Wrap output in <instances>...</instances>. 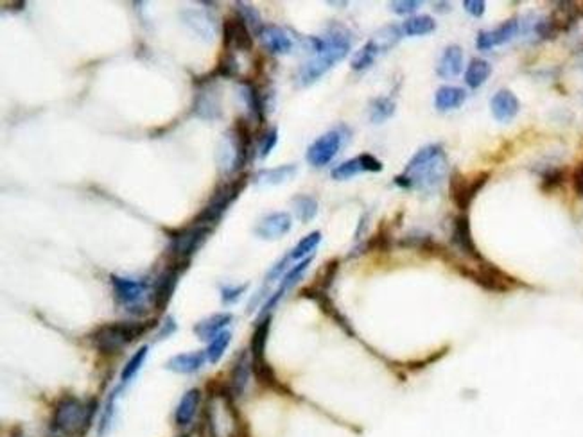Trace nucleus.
Here are the masks:
<instances>
[{"label":"nucleus","instance_id":"obj_1","mask_svg":"<svg viewBox=\"0 0 583 437\" xmlns=\"http://www.w3.org/2000/svg\"><path fill=\"white\" fill-rule=\"evenodd\" d=\"M350 33L345 27L334 26L329 31L327 36L321 38V47L320 51L316 52V56L313 59H309L307 63L298 70L296 83L300 84V86H309V84L316 83L338 61L347 58V54L350 52Z\"/></svg>","mask_w":583,"mask_h":437},{"label":"nucleus","instance_id":"obj_42","mask_svg":"<svg viewBox=\"0 0 583 437\" xmlns=\"http://www.w3.org/2000/svg\"><path fill=\"white\" fill-rule=\"evenodd\" d=\"M289 260H291V257H283V258H280L279 262H277L275 265H273V267H271L270 269V273H267V276H266V280L267 282H275L277 278H280L282 276V273L286 269H288V264H289Z\"/></svg>","mask_w":583,"mask_h":437},{"label":"nucleus","instance_id":"obj_13","mask_svg":"<svg viewBox=\"0 0 583 437\" xmlns=\"http://www.w3.org/2000/svg\"><path fill=\"white\" fill-rule=\"evenodd\" d=\"M492 115L497 122H511L517 117L520 109V102L515 97V93L510 90H499L490 101Z\"/></svg>","mask_w":583,"mask_h":437},{"label":"nucleus","instance_id":"obj_15","mask_svg":"<svg viewBox=\"0 0 583 437\" xmlns=\"http://www.w3.org/2000/svg\"><path fill=\"white\" fill-rule=\"evenodd\" d=\"M463 49L460 45H449L442 52L436 72L442 79H454L463 72Z\"/></svg>","mask_w":583,"mask_h":437},{"label":"nucleus","instance_id":"obj_40","mask_svg":"<svg viewBox=\"0 0 583 437\" xmlns=\"http://www.w3.org/2000/svg\"><path fill=\"white\" fill-rule=\"evenodd\" d=\"M361 164H363L364 173H380L382 170V161L377 160L373 154H359Z\"/></svg>","mask_w":583,"mask_h":437},{"label":"nucleus","instance_id":"obj_12","mask_svg":"<svg viewBox=\"0 0 583 437\" xmlns=\"http://www.w3.org/2000/svg\"><path fill=\"white\" fill-rule=\"evenodd\" d=\"M111 287H114L115 301L118 305H135L142 296L146 294L148 283L144 280H132V278L111 276Z\"/></svg>","mask_w":583,"mask_h":437},{"label":"nucleus","instance_id":"obj_20","mask_svg":"<svg viewBox=\"0 0 583 437\" xmlns=\"http://www.w3.org/2000/svg\"><path fill=\"white\" fill-rule=\"evenodd\" d=\"M199 402H201V392L198 389H190L183 395V398L178 404L176 412H174V420H176L178 427H187L190 421L194 420Z\"/></svg>","mask_w":583,"mask_h":437},{"label":"nucleus","instance_id":"obj_5","mask_svg":"<svg viewBox=\"0 0 583 437\" xmlns=\"http://www.w3.org/2000/svg\"><path fill=\"white\" fill-rule=\"evenodd\" d=\"M210 233V226H203V224H194L192 228H187L183 232L173 237L171 240V257L176 262V267L187 264L190 257L201 248L207 235Z\"/></svg>","mask_w":583,"mask_h":437},{"label":"nucleus","instance_id":"obj_7","mask_svg":"<svg viewBox=\"0 0 583 437\" xmlns=\"http://www.w3.org/2000/svg\"><path fill=\"white\" fill-rule=\"evenodd\" d=\"M341 143L343 136L338 129L327 131L325 135H321L320 138L314 140V142L309 145L305 158H307V161L313 165V167H325V165H329L330 161L334 160L336 154H338L339 149H341Z\"/></svg>","mask_w":583,"mask_h":437},{"label":"nucleus","instance_id":"obj_23","mask_svg":"<svg viewBox=\"0 0 583 437\" xmlns=\"http://www.w3.org/2000/svg\"><path fill=\"white\" fill-rule=\"evenodd\" d=\"M241 97L244 99V102L248 104L249 111L257 118L258 122L264 120V113H266V104H264L263 93L258 92V88L251 83H242L241 84Z\"/></svg>","mask_w":583,"mask_h":437},{"label":"nucleus","instance_id":"obj_35","mask_svg":"<svg viewBox=\"0 0 583 437\" xmlns=\"http://www.w3.org/2000/svg\"><path fill=\"white\" fill-rule=\"evenodd\" d=\"M148 349H149L148 346H142V348H140L139 351H137V353L133 355L132 358H130V360H127V364L124 366L123 373H121V380H123V383L130 382V380H132L133 376L139 373V370L142 367V364H144L146 357H148Z\"/></svg>","mask_w":583,"mask_h":437},{"label":"nucleus","instance_id":"obj_3","mask_svg":"<svg viewBox=\"0 0 583 437\" xmlns=\"http://www.w3.org/2000/svg\"><path fill=\"white\" fill-rule=\"evenodd\" d=\"M151 324L146 323H110L99 326L92 333L93 346L101 353H118L124 346L144 335Z\"/></svg>","mask_w":583,"mask_h":437},{"label":"nucleus","instance_id":"obj_17","mask_svg":"<svg viewBox=\"0 0 583 437\" xmlns=\"http://www.w3.org/2000/svg\"><path fill=\"white\" fill-rule=\"evenodd\" d=\"M232 319H233V315L230 314V312H221V314H214V315H210L208 319H203L201 323L196 324L194 332L198 333V337L201 339V341L210 342L214 337L219 335L224 328L232 323Z\"/></svg>","mask_w":583,"mask_h":437},{"label":"nucleus","instance_id":"obj_34","mask_svg":"<svg viewBox=\"0 0 583 437\" xmlns=\"http://www.w3.org/2000/svg\"><path fill=\"white\" fill-rule=\"evenodd\" d=\"M401 31L402 29H398V27L395 26H388L382 31H379L372 40L375 42V45L379 47V51L384 52L388 51V49H391V47L401 40Z\"/></svg>","mask_w":583,"mask_h":437},{"label":"nucleus","instance_id":"obj_18","mask_svg":"<svg viewBox=\"0 0 583 437\" xmlns=\"http://www.w3.org/2000/svg\"><path fill=\"white\" fill-rule=\"evenodd\" d=\"M205 360H207V353H203V351H192V353H182L169 358L165 367L169 371H174V373L190 374L201 370Z\"/></svg>","mask_w":583,"mask_h":437},{"label":"nucleus","instance_id":"obj_29","mask_svg":"<svg viewBox=\"0 0 583 437\" xmlns=\"http://www.w3.org/2000/svg\"><path fill=\"white\" fill-rule=\"evenodd\" d=\"M293 206H295V214L296 217L300 218L302 223H311L318 214V201L313 198V196H296L293 199Z\"/></svg>","mask_w":583,"mask_h":437},{"label":"nucleus","instance_id":"obj_6","mask_svg":"<svg viewBox=\"0 0 583 437\" xmlns=\"http://www.w3.org/2000/svg\"><path fill=\"white\" fill-rule=\"evenodd\" d=\"M244 186V180L241 181H233L230 185L221 186L219 190H216V193L212 196L210 202L203 208V212L198 215L196 218V224H203V226H210L212 223H217L223 214L226 212L230 205L235 201V198L239 196V192Z\"/></svg>","mask_w":583,"mask_h":437},{"label":"nucleus","instance_id":"obj_45","mask_svg":"<svg viewBox=\"0 0 583 437\" xmlns=\"http://www.w3.org/2000/svg\"><path fill=\"white\" fill-rule=\"evenodd\" d=\"M436 11H440V13H444V11H451V4L449 2H436Z\"/></svg>","mask_w":583,"mask_h":437},{"label":"nucleus","instance_id":"obj_21","mask_svg":"<svg viewBox=\"0 0 583 437\" xmlns=\"http://www.w3.org/2000/svg\"><path fill=\"white\" fill-rule=\"evenodd\" d=\"M296 173H298V167L293 164L280 165L275 168H263L261 173H257L255 181L258 185H282L286 181L293 180Z\"/></svg>","mask_w":583,"mask_h":437},{"label":"nucleus","instance_id":"obj_27","mask_svg":"<svg viewBox=\"0 0 583 437\" xmlns=\"http://www.w3.org/2000/svg\"><path fill=\"white\" fill-rule=\"evenodd\" d=\"M379 54H380V51H379V47L375 45V42H373V40H368V42L361 47L359 51L355 52L354 59H352V68L357 72L366 70V68H370L373 63H375V58Z\"/></svg>","mask_w":583,"mask_h":437},{"label":"nucleus","instance_id":"obj_22","mask_svg":"<svg viewBox=\"0 0 583 437\" xmlns=\"http://www.w3.org/2000/svg\"><path fill=\"white\" fill-rule=\"evenodd\" d=\"M492 76V65L481 58H474L465 70V83L469 88L478 90Z\"/></svg>","mask_w":583,"mask_h":437},{"label":"nucleus","instance_id":"obj_2","mask_svg":"<svg viewBox=\"0 0 583 437\" xmlns=\"http://www.w3.org/2000/svg\"><path fill=\"white\" fill-rule=\"evenodd\" d=\"M95 407H98L95 399H90L88 404H85L76 396H63L52 412L49 432L52 437H81L92 423Z\"/></svg>","mask_w":583,"mask_h":437},{"label":"nucleus","instance_id":"obj_8","mask_svg":"<svg viewBox=\"0 0 583 437\" xmlns=\"http://www.w3.org/2000/svg\"><path fill=\"white\" fill-rule=\"evenodd\" d=\"M223 34L226 51L232 52V49H237V51L248 52L254 49V38H251L249 27L239 17H232L228 20H224Z\"/></svg>","mask_w":583,"mask_h":437},{"label":"nucleus","instance_id":"obj_4","mask_svg":"<svg viewBox=\"0 0 583 437\" xmlns=\"http://www.w3.org/2000/svg\"><path fill=\"white\" fill-rule=\"evenodd\" d=\"M488 181V173H479L474 174V176H465V174L454 173L451 174V180H449V196H451V201L454 202L458 210H469L472 201L476 199L479 192L483 190V186L486 185Z\"/></svg>","mask_w":583,"mask_h":437},{"label":"nucleus","instance_id":"obj_38","mask_svg":"<svg viewBox=\"0 0 583 437\" xmlns=\"http://www.w3.org/2000/svg\"><path fill=\"white\" fill-rule=\"evenodd\" d=\"M246 289H248V285H235V287H224L223 290H221V299H223L224 305H230V303H235L237 299L241 298L242 294L246 292Z\"/></svg>","mask_w":583,"mask_h":437},{"label":"nucleus","instance_id":"obj_36","mask_svg":"<svg viewBox=\"0 0 583 437\" xmlns=\"http://www.w3.org/2000/svg\"><path fill=\"white\" fill-rule=\"evenodd\" d=\"M235 72H237V59H235V56L228 51L223 56V58H221L219 67H217V74L230 77V76H233Z\"/></svg>","mask_w":583,"mask_h":437},{"label":"nucleus","instance_id":"obj_10","mask_svg":"<svg viewBox=\"0 0 583 437\" xmlns=\"http://www.w3.org/2000/svg\"><path fill=\"white\" fill-rule=\"evenodd\" d=\"M517 33H519V20L517 18H510V20L503 22L495 29L481 31L478 34L476 45H478L479 51H490L494 47L504 45V43L515 38Z\"/></svg>","mask_w":583,"mask_h":437},{"label":"nucleus","instance_id":"obj_46","mask_svg":"<svg viewBox=\"0 0 583 437\" xmlns=\"http://www.w3.org/2000/svg\"><path fill=\"white\" fill-rule=\"evenodd\" d=\"M182 437H187V436H182Z\"/></svg>","mask_w":583,"mask_h":437},{"label":"nucleus","instance_id":"obj_19","mask_svg":"<svg viewBox=\"0 0 583 437\" xmlns=\"http://www.w3.org/2000/svg\"><path fill=\"white\" fill-rule=\"evenodd\" d=\"M467 92L458 86H440L435 93V106L440 111H452L465 104Z\"/></svg>","mask_w":583,"mask_h":437},{"label":"nucleus","instance_id":"obj_11","mask_svg":"<svg viewBox=\"0 0 583 437\" xmlns=\"http://www.w3.org/2000/svg\"><path fill=\"white\" fill-rule=\"evenodd\" d=\"M293 218L286 212H275L258 221L255 226V235L264 240H277L291 230Z\"/></svg>","mask_w":583,"mask_h":437},{"label":"nucleus","instance_id":"obj_30","mask_svg":"<svg viewBox=\"0 0 583 437\" xmlns=\"http://www.w3.org/2000/svg\"><path fill=\"white\" fill-rule=\"evenodd\" d=\"M320 242L321 232L309 233L307 237H304V239L295 246V249L289 253V257H291V260H305V258H309V255L320 246Z\"/></svg>","mask_w":583,"mask_h":437},{"label":"nucleus","instance_id":"obj_26","mask_svg":"<svg viewBox=\"0 0 583 437\" xmlns=\"http://www.w3.org/2000/svg\"><path fill=\"white\" fill-rule=\"evenodd\" d=\"M249 380V364L246 360V355H241V358L235 362L232 374H230V391L233 396H241L246 389V383Z\"/></svg>","mask_w":583,"mask_h":437},{"label":"nucleus","instance_id":"obj_25","mask_svg":"<svg viewBox=\"0 0 583 437\" xmlns=\"http://www.w3.org/2000/svg\"><path fill=\"white\" fill-rule=\"evenodd\" d=\"M436 31V22L429 15H419V17L407 18L402 24V33L407 36H426Z\"/></svg>","mask_w":583,"mask_h":437},{"label":"nucleus","instance_id":"obj_43","mask_svg":"<svg viewBox=\"0 0 583 437\" xmlns=\"http://www.w3.org/2000/svg\"><path fill=\"white\" fill-rule=\"evenodd\" d=\"M573 183H575L576 193L583 198V161L576 167L575 174H573Z\"/></svg>","mask_w":583,"mask_h":437},{"label":"nucleus","instance_id":"obj_44","mask_svg":"<svg viewBox=\"0 0 583 437\" xmlns=\"http://www.w3.org/2000/svg\"><path fill=\"white\" fill-rule=\"evenodd\" d=\"M560 183H562V173H560L558 168H554V170H551V173H547L544 176V186L550 185L551 189V186H557L560 185Z\"/></svg>","mask_w":583,"mask_h":437},{"label":"nucleus","instance_id":"obj_32","mask_svg":"<svg viewBox=\"0 0 583 437\" xmlns=\"http://www.w3.org/2000/svg\"><path fill=\"white\" fill-rule=\"evenodd\" d=\"M235 8H237V17L241 18L249 29H254L257 34L261 33V29H263L264 26H263V22H261V15H258L257 9H255L254 6L246 4V2H237Z\"/></svg>","mask_w":583,"mask_h":437},{"label":"nucleus","instance_id":"obj_16","mask_svg":"<svg viewBox=\"0 0 583 437\" xmlns=\"http://www.w3.org/2000/svg\"><path fill=\"white\" fill-rule=\"evenodd\" d=\"M452 242L456 244L460 251L467 253L470 257H479L478 249L474 246L472 233H470V223L467 215H458L452 223Z\"/></svg>","mask_w":583,"mask_h":437},{"label":"nucleus","instance_id":"obj_39","mask_svg":"<svg viewBox=\"0 0 583 437\" xmlns=\"http://www.w3.org/2000/svg\"><path fill=\"white\" fill-rule=\"evenodd\" d=\"M391 11L397 15H411L419 9V0H398V2H391Z\"/></svg>","mask_w":583,"mask_h":437},{"label":"nucleus","instance_id":"obj_9","mask_svg":"<svg viewBox=\"0 0 583 437\" xmlns=\"http://www.w3.org/2000/svg\"><path fill=\"white\" fill-rule=\"evenodd\" d=\"M178 276H180V267L173 265V267H167L160 276L155 280V285H153V294H151V303L153 307L157 308L158 312H164L169 305L171 298H173L174 290H176L178 285Z\"/></svg>","mask_w":583,"mask_h":437},{"label":"nucleus","instance_id":"obj_28","mask_svg":"<svg viewBox=\"0 0 583 437\" xmlns=\"http://www.w3.org/2000/svg\"><path fill=\"white\" fill-rule=\"evenodd\" d=\"M395 113V101L389 97H377L370 104V120L373 124L386 122Z\"/></svg>","mask_w":583,"mask_h":437},{"label":"nucleus","instance_id":"obj_41","mask_svg":"<svg viewBox=\"0 0 583 437\" xmlns=\"http://www.w3.org/2000/svg\"><path fill=\"white\" fill-rule=\"evenodd\" d=\"M463 8H465L467 13L472 15L474 18H481L483 15H485L486 4L483 0H465V2H463Z\"/></svg>","mask_w":583,"mask_h":437},{"label":"nucleus","instance_id":"obj_33","mask_svg":"<svg viewBox=\"0 0 583 437\" xmlns=\"http://www.w3.org/2000/svg\"><path fill=\"white\" fill-rule=\"evenodd\" d=\"M230 341H232V333L230 332H221L219 335H216L214 339H212L207 349V358L212 362V364H216V362L221 360V357L224 355L226 348L230 346Z\"/></svg>","mask_w":583,"mask_h":437},{"label":"nucleus","instance_id":"obj_24","mask_svg":"<svg viewBox=\"0 0 583 437\" xmlns=\"http://www.w3.org/2000/svg\"><path fill=\"white\" fill-rule=\"evenodd\" d=\"M194 109L196 113L201 118H210V120H214V118H217L221 115L219 97H217L216 92H201L198 95V99H196Z\"/></svg>","mask_w":583,"mask_h":437},{"label":"nucleus","instance_id":"obj_37","mask_svg":"<svg viewBox=\"0 0 583 437\" xmlns=\"http://www.w3.org/2000/svg\"><path fill=\"white\" fill-rule=\"evenodd\" d=\"M277 142H279V131H277V127H271L266 135H264L263 143H261V158H266V156L275 149Z\"/></svg>","mask_w":583,"mask_h":437},{"label":"nucleus","instance_id":"obj_14","mask_svg":"<svg viewBox=\"0 0 583 437\" xmlns=\"http://www.w3.org/2000/svg\"><path fill=\"white\" fill-rule=\"evenodd\" d=\"M258 38L271 54H289L293 51V40L279 26H264L258 33Z\"/></svg>","mask_w":583,"mask_h":437},{"label":"nucleus","instance_id":"obj_31","mask_svg":"<svg viewBox=\"0 0 583 437\" xmlns=\"http://www.w3.org/2000/svg\"><path fill=\"white\" fill-rule=\"evenodd\" d=\"M361 173H364L363 164H361L359 156H355V158H352V160L343 161V164H339L338 167L332 168L330 176H332V180H336V181H345V180H350V177L357 176V174H361Z\"/></svg>","mask_w":583,"mask_h":437}]
</instances>
